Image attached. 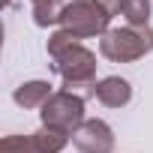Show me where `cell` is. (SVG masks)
<instances>
[{"instance_id":"8992f818","label":"cell","mask_w":153,"mask_h":153,"mask_svg":"<svg viewBox=\"0 0 153 153\" xmlns=\"http://www.w3.org/2000/svg\"><path fill=\"white\" fill-rule=\"evenodd\" d=\"M72 141L81 153H111L114 150V135L111 126L102 120H84L72 132Z\"/></svg>"},{"instance_id":"3957f363","label":"cell","mask_w":153,"mask_h":153,"mask_svg":"<svg viewBox=\"0 0 153 153\" xmlns=\"http://www.w3.org/2000/svg\"><path fill=\"white\" fill-rule=\"evenodd\" d=\"M111 15L102 3L96 0H75V3L63 6L60 12V24L66 33H72L75 39H84V36H96V33H105Z\"/></svg>"},{"instance_id":"30bf717a","label":"cell","mask_w":153,"mask_h":153,"mask_svg":"<svg viewBox=\"0 0 153 153\" xmlns=\"http://www.w3.org/2000/svg\"><path fill=\"white\" fill-rule=\"evenodd\" d=\"M123 15H126L129 24H135V27H147V18H150V0H126Z\"/></svg>"},{"instance_id":"9c48e42d","label":"cell","mask_w":153,"mask_h":153,"mask_svg":"<svg viewBox=\"0 0 153 153\" xmlns=\"http://www.w3.org/2000/svg\"><path fill=\"white\" fill-rule=\"evenodd\" d=\"M60 12H63L60 0H33V21L39 27H48V24L60 21Z\"/></svg>"},{"instance_id":"6da1fadb","label":"cell","mask_w":153,"mask_h":153,"mask_svg":"<svg viewBox=\"0 0 153 153\" xmlns=\"http://www.w3.org/2000/svg\"><path fill=\"white\" fill-rule=\"evenodd\" d=\"M54 57V69L63 75V87L75 96H96V81H93V72H96V57L78 45L72 42L69 48L51 54Z\"/></svg>"},{"instance_id":"7a4b0ae2","label":"cell","mask_w":153,"mask_h":153,"mask_svg":"<svg viewBox=\"0 0 153 153\" xmlns=\"http://www.w3.org/2000/svg\"><path fill=\"white\" fill-rule=\"evenodd\" d=\"M150 48H153V30H150V27H135V24L105 30V33H102V42H99V51H102L108 60H117V63L138 60V57H144Z\"/></svg>"},{"instance_id":"8fae6325","label":"cell","mask_w":153,"mask_h":153,"mask_svg":"<svg viewBox=\"0 0 153 153\" xmlns=\"http://www.w3.org/2000/svg\"><path fill=\"white\" fill-rule=\"evenodd\" d=\"M96 3H102V6L108 9V15H120L123 6H126V0H96Z\"/></svg>"},{"instance_id":"5b68a950","label":"cell","mask_w":153,"mask_h":153,"mask_svg":"<svg viewBox=\"0 0 153 153\" xmlns=\"http://www.w3.org/2000/svg\"><path fill=\"white\" fill-rule=\"evenodd\" d=\"M66 147V132L39 129L33 135H6L0 144V153H60Z\"/></svg>"},{"instance_id":"277c9868","label":"cell","mask_w":153,"mask_h":153,"mask_svg":"<svg viewBox=\"0 0 153 153\" xmlns=\"http://www.w3.org/2000/svg\"><path fill=\"white\" fill-rule=\"evenodd\" d=\"M39 114H42V123L48 129L69 135L84 123V99L69 93V90H60V93H51V99L42 105Z\"/></svg>"},{"instance_id":"ba28073f","label":"cell","mask_w":153,"mask_h":153,"mask_svg":"<svg viewBox=\"0 0 153 153\" xmlns=\"http://www.w3.org/2000/svg\"><path fill=\"white\" fill-rule=\"evenodd\" d=\"M51 99V84L48 81H27L15 90V102L24 108H42Z\"/></svg>"},{"instance_id":"52a82bcc","label":"cell","mask_w":153,"mask_h":153,"mask_svg":"<svg viewBox=\"0 0 153 153\" xmlns=\"http://www.w3.org/2000/svg\"><path fill=\"white\" fill-rule=\"evenodd\" d=\"M96 99L108 108H120L132 99V87L126 78H117V75H111V78H102L96 84Z\"/></svg>"}]
</instances>
